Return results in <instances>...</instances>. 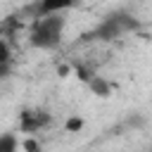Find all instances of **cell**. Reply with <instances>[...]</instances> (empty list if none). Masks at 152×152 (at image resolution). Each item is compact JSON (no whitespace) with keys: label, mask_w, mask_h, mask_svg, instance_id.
<instances>
[{"label":"cell","mask_w":152,"mask_h":152,"mask_svg":"<svg viewBox=\"0 0 152 152\" xmlns=\"http://www.w3.org/2000/svg\"><path fill=\"white\" fill-rule=\"evenodd\" d=\"M135 28H138V19H135L131 12H126V10H116V12L107 14V17H104L90 33H86L83 38H86V40H116V38H121V36L135 31Z\"/></svg>","instance_id":"cell-2"},{"label":"cell","mask_w":152,"mask_h":152,"mask_svg":"<svg viewBox=\"0 0 152 152\" xmlns=\"http://www.w3.org/2000/svg\"><path fill=\"white\" fill-rule=\"evenodd\" d=\"M76 0H36L38 7V17L40 14H50V12H64L74 5Z\"/></svg>","instance_id":"cell-5"},{"label":"cell","mask_w":152,"mask_h":152,"mask_svg":"<svg viewBox=\"0 0 152 152\" xmlns=\"http://www.w3.org/2000/svg\"><path fill=\"white\" fill-rule=\"evenodd\" d=\"M19 147V140L12 133H2L0 135V152H14Z\"/></svg>","instance_id":"cell-8"},{"label":"cell","mask_w":152,"mask_h":152,"mask_svg":"<svg viewBox=\"0 0 152 152\" xmlns=\"http://www.w3.org/2000/svg\"><path fill=\"white\" fill-rule=\"evenodd\" d=\"M24 147H26V150H38L40 145H38L36 140H26V142H24Z\"/></svg>","instance_id":"cell-10"},{"label":"cell","mask_w":152,"mask_h":152,"mask_svg":"<svg viewBox=\"0 0 152 152\" xmlns=\"http://www.w3.org/2000/svg\"><path fill=\"white\" fill-rule=\"evenodd\" d=\"M10 64H12V50L10 43L5 38H0V78H5L10 74Z\"/></svg>","instance_id":"cell-6"},{"label":"cell","mask_w":152,"mask_h":152,"mask_svg":"<svg viewBox=\"0 0 152 152\" xmlns=\"http://www.w3.org/2000/svg\"><path fill=\"white\" fill-rule=\"evenodd\" d=\"M81 126H83L81 119H69V121H66V131H78Z\"/></svg>","instance_id":"cell-9"},{"label":"cell","mask_w":152,"mask_h":152,"mask_svg":"<svg viewBox=\"0 0 152 152\" xmlns=\"http://www.w3.org/2000/svg\"><path fill=\"white\" fill-rule=\"evenodd\" d=\"M64 26H66V19L62 17V12L40 14L38 19L31 21L28 43L38 50H55L64 36Z\"/></svg>","instance_id":"cell-1"},{"label":"cell","mask_w":152,"mask_h":152,"mask_svg":"<svg viewBox=\"0 0 152 152\" xmlns=\"http://www.w3.org/2000/svg\"><path fill=\"white\" fill-rule=\"evenodd\" d=\"M88 81H90V88H93V93H95V95H100V97H107V95H109L112 86H109L104 78H100V76H90Z\"/></svg>","instance_id":"cell-7"},{"label":"cell","mask_w":152,"mask_h":152,"mask_svg":"<svg viewBox=\"0 0 152 152\" xmlns=\"http://www.w3.org/2000/svg\"><path fill=\"white\" fill-rule=\"evenodd\" d=\"M21 17L19 14H10V17H5V19H0V38H5V40H12L17 33H19V28H21Z\"/></svg>","instance_id":"cell-4"},{"label":"cell","mask_w":152,"mask_h":152,"mask_svg":"<svg viewBox=\"0 0 152 152\" xmlns=\"http://www.w3.org/2000/svg\"><path fill=\"white\" fill-rule=\"evenodd\" d=\"M50 124V112L48 109H24L19 116V131L24 133H36Z\"/></svg>","instance_id":"cell-3"}]
</instances>
